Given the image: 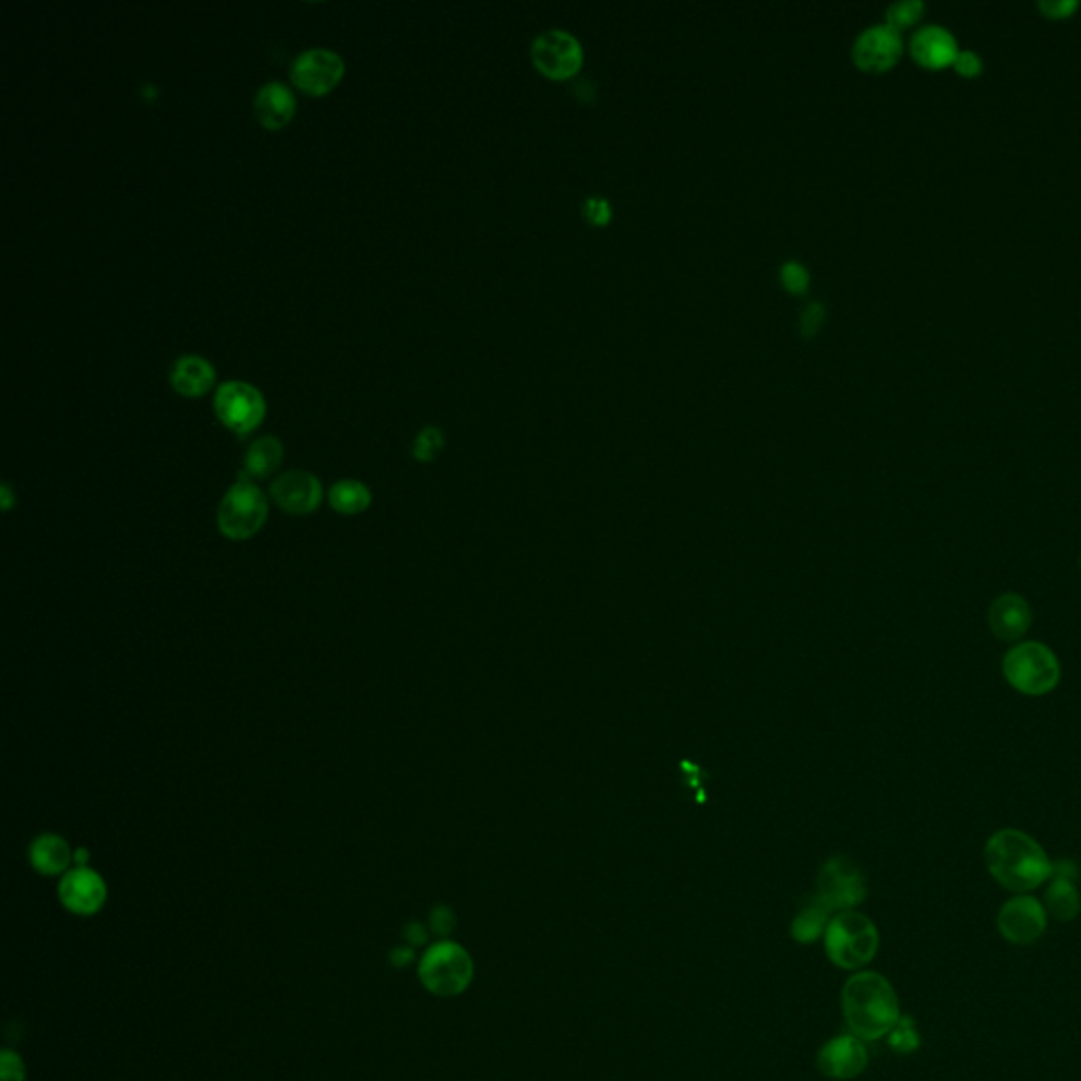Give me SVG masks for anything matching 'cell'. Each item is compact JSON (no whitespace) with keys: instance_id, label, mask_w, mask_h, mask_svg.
I'll use <instances>...</instances> for the list:
<instances>
[{"instance_id":"cell-1","label":"cell","mask_w":1081,"mask_h":1081,"mask_svg":"<svg viewBox=\"0 0 1081 1081\" xmlns=\"http://www.w3.org/2000/svg\"><path fill=\"white\" fill-rule=\"evenodd\" d=\"M984 864L990 877L1016 896L1031 893L1052 877V860L1046 850L1018 828H1004L990 834L984 845Z\"/></svg>"},{"instance_id":"cell-2","label":"cell","mask_w":1081,"mask_h":1081,"mask_svg":"<svg viewBox=\"0 0 1081 1081\" xmlns=\"http://www.w3.org/2000/svg\"><path fill=\"white\" fill-rule=\"evenodd\" d=\"M841 1012L848 1031L864 1042L885 1040L900 1020L896 988L879 972L860 970L843 984Z\"/></svg>"},{"instance_id":"cell-3","label":"cell","mask_w":1081,"mask_h":1081,"mask_svg":"<svg viewBox=\"0 0 1081 1081\" xmlns=\"http://www.w3.org/2000/svg\"><path fill=\"white\" fill-rule=\"evenodd\" d=\"M821 942L834 968L860 972L877 957L881 936L875 921L864 913L841 911L830 918Z\"/></svg>"},{"instance_id":"cell-4","label":"cell","mask_w":1081,"mask_h":1081,"mask_svg":"<svg viewBox=\"0 0 1081 1081\" xmlns=\"http://www.w3.org/2000/svg\"><path fill=\"white\" fill-rule=\"evenodd\" d=\"M419 981L435 997H459L476 976V963L471 952L455 940H437L429 945L419 963Z\"/></svg>"},{"instance_id":"cell-5","label":"cell","mask_w":1081,"mask_h":1081,"mask_svg":"<svg viewBox=\"0 0 1081 1081\" xmlns=\"http://www.w3.org/2000/svg\"><path fill=\"white\" fill-rule=\"evenodd\" d=\"M1001 668L1010 687L1033 697L1052 693L1062 676L1058 657L1040 640H1022L1012 645L1004 657Z\"/></svg>"},{"instance_id":"cell-6","label":"cell","mask_w":1081,"mask_h":1081,"mask_svg":"<svg viewBox=\"0 0 1081 1081\" xmlns=\"http://www.w3.org/2000/svg\"><path fill=\"white\" fill-rule=\"evenodd\" d=\"M268 518V499L243 476L225 492L218 505V530L230 541H248L256 537Z\"/></svg>"},{"instance_id":"cell-7","label":"cell","mask_w":1081,"mask_h":1081,"mask_svg":"<svg viewBox=\"0 0 1081 1081\" xmlns=\"http://www.w3.org/2000/svg\"><path fill=\"white\" fill-rule=\"evenodd\" d=\"M866 893H868V884L864 873L848 857H832L819 870L816 898H819L832 913L855 911V906H860L866 900Z\"/></svg>"},{"instance_id":"cell-8","label":"cell","mask_w":1081,"mask_h":1081,"mask_svg":"<svg viewBox=\"0 0 1081 1081\" xmlns=\"http://www.w3.org/2000/svg\"><path fill=\"white\" fill-rule=\"evenodd\" d=\"M214 408L220 423L237 435H248L261 425L266 412L264 397L254 385L243 381H227L218 387Z\"/></svg>"},{"instance_id":"cell-9","label":"cell","mask_w":1081,"mask_h":1081,"mask_svg":"<svg viewBox=\"0 0 1081 1081\" xmlns=\"http://www.w3.org/2000/svg\"><path fill=\"white\" fill-rule=\"evenodd\" d=\"M1048 927V913L1044 902L1029 893H1018L1010 898L997 915L999 934L1016 947L1035 945Z\"/></svg>"},{"instance_id":"cell-10","label":"cell","mask_w":1081,"mask_h":1081,"mask_svg":"<svg viewBox=\"0 0 1081 1081\" xmlns=\"http://www.w3.org/2000/svg\"><path fill=\"white\" fill-rule=\"evenodd\" d=\"M530 56L535 67L552 79H568L577 74L584 64V47L579 38L560 28L537 34Z\"/></svg>"},{"instance_id":"cell-11","label":"cell","mask_w":1081,"mask_h":1081,"mask_svg":"<svg viewBox=\"0 0 1081 1081\" xmlns=\"http://www.w3.org/2000/svg\"><path fill=\"white\" fill-rule=\"evenodd\" d=\"M343 74H345L343 58L324 47L302 51L290 70L292 83L309 96L328 94L338 85Z\"/></svg>"},{"instance_id":"cell-12","label":"cell","mask_w":1081,"mask_h":1081,"mask_svg":"<svg viewBox=\"0 0 1081 1081\" xmlns=\"http://www.w3.org/2000/svg\"><path fill=\"white\" fill-rule=\"evenodd\" d=\"M58 896L68 913L76 917H94L108 900V885L89 866H74L62 877Z\"/></svg>"},{"instance_id":"cell-13","label":"cell","mask_w":1081,"mask_h":1081,"mask_svg":"<svg viewBox=\"0 0 1081 1081\" xmlns=\"http://www.w3.org/2000/svg\"><path fill=\"white\" fill-rule=\"evenodd\" d=\"M816 1067L824 1078L832 1081H850L860 1078L868 1067L866 1042L853 1033H841L821 1044L816 1056Z\"/></svg>"},{"instance_id":"cell-14","label":"cell","mask_w":1081,"mask_h":1081,"mask_svg":"<svg viewBox=\"0 0 1081 1081\" xmlns=\"http://www.w3.org/2000/svg\"><path fill=\"white\" fill-rule=\"evenodd\" d=\"M902 34L893 26L873 24L855 36L852 47L853 62L868 72H884L893 67L902 56Z\"/></svg>"},{"instance_id":"cell-15","label":"cell","mask_w":1081,"mask_h":1081,"mask_svg":"<svg viewBox=\"0 0 1081 1081\" xmlns=\"http://www.w3.org/2000/svg\"><path fill=\"white\" fill-rule=\"evenodd\" d=\"M271 499L273 503L292 516H307L313 514L324 499L322 482L309 473V471H288L281 473L273 484H271Z\"/></svg>"},{"instance_id":"cell-16","label":"cell","mask_w":1081,"mask_h":1081,"mask_svg":"<svg viewBox=\"0 0 1081 1081\" xmlns=\"http://www.w3.org/2000/svg\"><path fill=\"white\" fill-rule=\"evenodd\" d=\"M988 625L995 638L1018 645L1033 625V611L1024 596L1008 591L993 600L988 609Z\"/></svg>"},{"instance_id":"cell-17","label":"cell","mask_w":1081,"mask_h":1081,"mask_svg":"<svg viewBox=\"0 0 1081 1081\" xmlns=\"http://www.w3.org/2000/svg\"><path fill=\"white\" fill-rule=\"evenodd\" d=\"M911 53L923 68H947L954 62L959 45L954 34L942 24L921 26L911 38Z\"/></svg>"},{"instance_id":"cell-18","label":"cell","mask_w":1081,"mask_h":1081,"mask_svg":"<svg viewBox=\"0 0 1081 1081\" xmlns=\"http://www.w3.org/2000/svg\"><path fill=\"white\" fill-rule=\"evenodd\" d=\"M254 112L266 130H281L295 117L296 98L292 89L279 81L264 83L254 98Z\"/></svg>"},{"instance_id":"cell-19","label":"cell","mask_w":1081,"mask_h":1081,"mask_svg":"<svg viewBox=\"0 0 1081 1081\" xmlns=\"http://www.w3.org/2000/svg\"><path fill=\"white\" fill-rule=\"evenodd\" d=\"M31 866L43 877H64L74 864V852L64 837L45 832L38 834L28 850Z\"/></svg>"},{"instance_id":"cell-20","label":"cell","mask_w":1081,"mask_h":1081,"mask_svg":"<svg viewBox=\"0 0 1081 1081\" xmlns=\"http://www.w3.org/2000/svg\"><path fill=\"white\" fill-rule=\"evenodd\" d=\"M169 381L178 394L199 397L214 385L216 372L209 361L199 356H182L173 363L169 372Z\"/></svg>"},{"instance_id":"cell-21","label":"cell","mask_w":1081,"mask_h":1081,"mask_svg":"<svg viewBox=\"0 0 1081 1081\" xmlns=\"http://www.w3.org/2000/svg\"><path fill=\"white\" fill-rule=\"evenodd\" d=\"M832 911L819 900V898H812L796 915L792 918L790 923V938L801 945V947H812L819 942L826 934V927L832 918Z\"/></svg>"},{"instance_id":"cell-22","label":"cell","mask_w":1081,"mask_h":1081,"mask_svg":"<svg viewBox=\"0 0 1081 1081\" xmlns=\"http://www.w3.org/2000/svg\"><path fill=\"white\" fill-rule=\"evenodd\" d=\"M1044 909L1048 917H1054L1056 921H1073L1078 917L1081 911V896L1076 879L1052 875L1044 893Z\"/></svg>"},{"instance_id":"cell-23","label":"cell","mask_w":1081,"mask_h":1081,"mask_svg":"<svg viewBox=\"0 0 1081 1081\" xmlns=\"http://www.w3.org/2000/svg\"><path fill=\"white\" fill-rule=\"evenodd\" d=\"M284 460V446L275 435L259 437L245 453L243 471L239 476L248 480H263L277 471Z\"/></svg>"},{"instance_id":"cell-24","label":"cell","mask_w":1081,"mask_h":1081,"mask_svg":"<svg viewBox=\"0 0 1081 1081\" xmlns=\"http://www.w3.org/2000/svg\"><path fill=\"white\" fill-rule=\"evenodd\" d=\"M328 501L334 512L343 516H358L370 507L372 492L360 480H340L332 484Z\"/></svg>"},{"instance_id":"cell-25","label":"cell","mask_w":1081,"mask_h":1081,"mask_svg":"<svg viewBox=\"0 0 1081 1081\" xmlns=\"http://www.w3.org/2000/svg\"><path fill=\"white\" fill-rule=\"evenodd\" d=\"M885 1040H887V1046L898 1054L917 1052L918 1046H921L917 1022L911 1016H900V1020L893 1024V1029L887 1033Z\"/></svg>"},{"instance_id":"cell-26","label":"cell","mask_w":1081,"mask_h":1081,"mask_svg":"<svg viewBox=\"0 0 1081 1081\" xmlns=\"http://www.w3.org/2000/svg\"><path fill=\"white\" fill-rule=\"evenodd\" d=\"M925 11V2L923 0H896L887 7L885 11V22L889 26H893L896 31L900 28H906L911 24H915L918 17L923 15Z\"/></svg>"},{"instance_id":"cell-27","label":"cell","mask_w":1081,"mask_h":1081,"mask_svg":"<svg viewBox=\"0 0 1081 1081\" xmlns=\"http://www.w3.org/2000/svg\"><path fill=\"white\" fill-rule=\"evenodd\" d=\"M442 446H444L442 431L437 427H425L419 431V435L415 440L412 455L417 460L429 463V460L435 459V455L442 451Z\"/></svg>"},{"instance_id":"cell-28","label":"cell","mask_w":1081,"mask_h":1081,"mask_svg":"<svg viewBox=\"0 0 1081 1081\" xmlns=\"http://www.w3.org/2000/svg\"><path fill=\"white\" fill-rule=\"evenodd\" d=\"M809 271L798 261H788L780 268V281L792 295H803L809 288Z\"/></svg>"},{"instance_id":"cell-29","label":"cell","mask_w":1081,"mask_h":1081,"mask_svg":"<svg viewBox=\"0 0 1081 1081\" xmlns=\"http://www.w3.org/2000/svg\"><path fill=\"white\" fill-rule=\"evenodd\" d=\"M427 927H429V932H431L433 936H437V940H451V934H453V932H455V927H457V915L453 913V909H451V906L440 904V906H435V909L431 911V915H429V925H427Z\"/></svg>"},{"instance_id":"cell-30","label":"cell","mask_w":1081,"mask_h":1081,"mask_svg":"<svg viewBox=\"0 0 1081 1081\" xmlns=\"http://www.w3.org/2000/svg\"><path fill=\"white\" fill-rule=\"evenodd\" d=\"M0 1081H26V1065L17 1052L9 1048L0 1052Z\"/></svg>"},{"instance_id":"cell-31","label":"cell","mask_w":1081,"mask_h":1081,"mask_svg":"<svg viewBox=\"0 0 1081 1081\" xmlns=\"http://www.w3.org/2000/svg\"><path fill=\"white\" fill-rule=\"evenodd\" d=\"M584 214H586V218L590 220L591 225L602 227V225H606V223L611 220V216H613V207H611L609 199L600 197V195H593V197L586 199V203H584Z\"/></svg>"},{"instance_id":"cell-32","label":"cell","mask_w":1081,"mask_h":1081,"mask_svg":"<svg viewBox=\"0 0 1081 1081\" xmlns=\"http://www.w3.org/2000/svg\"><path fill=\"white\" fill-rule=\"evenodd\" d=\"M952 67L963 76H976L983 72V58L972 49H959Z\"/></svg>"},{"instance_id":"cell-33","label":"cell","mask_w":1081,"mask_h":1081,"mask_svg":"<svg viewBox=\"0 0 1081 1081\" xmlns=\"http://www.w3.org/2000/svg\"><path fill=\"white\" fill-rule=\"evenodd\" d=\"M826 317V309L821 302H809V307L801 313V332L805 336H814Z\"/></svg>"},{"instance_id":"cell-34","label":"cell","mask_w":1081,"mask_h":1081,"mask_svg":"<svg viewBox=\"0 0 1081 1081\" xmlns=\"http://www.w3.org/2000/svg\"><path fill=\"white\" fill-rule=\"evenodd\" d=\"M1037 7L1042 9L1044 15L1060 20V17H1069L1080 7V2L1078 0H1040Z\"/></svg>"},{"instance_id":"cell-35","label":"cell","mask_w":1081,"mask_h":1081,"mask_svg":"<svg viewBox=\"0 0 1081 1081\" xmlns=\"http://www.w3.org/2000/svg\"><path fill=\"white\" fill-rule=\"evenodd\" d=\"M429 927L419 923V921H410L406 927H404V940L408 947L412 949H419V947H425L427 940H429Z\"/></svg>"},{"instance_id":"cell-36","label":"cell","mask_w":1081,"mask_h":1081,"mask_svg":"<svg viewBox=\"0 0 1081 1081\" xmlns=\"http://www.w3.org/2000/svg\"><path fill=\"white\" fill-rule=\"evenodd\" d=\"M389 961H392V965L397 968V970H406V968H410L412 963H419V961H417V949H412V947H408V945H399V947H395V949L389 952Z\"/></svg>"},{"instance_id":"cell-37","label":"cell","mask_w":1081,"mask_h":1081,"mask_svg":"<svg viewBox=\"0 0 1081 1081\" xmlns=\"http://www.w3.org/2000/svg\"><path fill=\"white\" fill-rule=\"evenodd\" d=\"M0 494H2V509H4V512H9V509L13 507V503H15V501H13V492L9 489V484H2V491H0Z\"/></svg>"},{"instance_id":"cell-38","label":"cell","mask_w":1081,"mask_h":1081,"mask_svg":"<svg viewBox=\"0 0 1081 1081\" xmlns=\"http://www.w3.org/2000/svg\"><path fill=\"white\" fill-rule=\"evenodd\" d=\"M89 864V852L87 850H76L74 852V866H87Z\"/></svg>"}]
</instances>
